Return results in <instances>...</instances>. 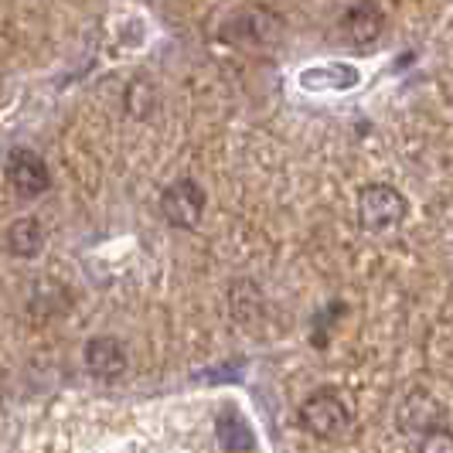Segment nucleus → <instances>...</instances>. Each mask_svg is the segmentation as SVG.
I'll return each mask as SVG.
<instances>
[{
	"label": "nucleus",
	"mask_w": 453,
	"mask_h": 453,
	"mask_svg": "<svg viewBox=\"0 0 453 453\" xmlns=\"http://www.w3.org/2000/svg\"><path fill=\"white\" fill-rule=\"evenodd\" d=\"M300 426L318 440H338L351 426V409L334 388H320L303 399L300 406Z\"/></svg>",
	"instance_id": "obj_1"
},
{
	"label": "nucleus",
	"mask_w": 453,
	"mask_h": 453,
	"mask_svg": "<svg viewBox=\"0 0 453 453\" xmlns=\"http://www.w3.org/2000/svg\"><path fill=\"white\" fill-rule=\"evenodd\" d=\"M409 211V202L392 184H368L358 195V226L365 232H386L395 228Z\"/></svg>",
	"instance_id": "obj_2"
},
{
	"label": "nucleus",
	"mask_w": 453,
	"mask_h": 453,
	"mask_svg": "<svg viewBox=\"0 0 453 453\" xmlns=\"http://www.w3.org/2000/svg\"><path fill=\"white\" fill-rule=\"evenodd\" d=\"M204 204H208V195H204L202 184L191 181V178H181V181H174L160 195V215H164L167 226L195 228L202 222Z\"/></svg>",
	"instance_id": "obj_3"
},
{
	"label": "nucleus",
	"mask_w": 453,
	"mask_h": 453,
	"mask_svg": "<svg viewBox=\"0 0 453 453\" xmlns=\"http://www.w3.org/2000/svg\"><path fill=\"white\" fill-rule=\"evenodd\" d=\"M440 426H447V412L440 409V403L423 388L409 392L403 399V406H399V430L406 433L409 440L419 443L426 433L440 430Z\"/></svg>",
	"instance_id": "obj_4"
},
{
	"label": "nucleus",
	"mask_w": 453,
	"mask_h": 453,
	"mask_svg": "<svg viewBox=\"0 0 453 453\" xmlns=\"http://www.w3.org/2000/svg\"><path fill=\"white\" fill-rule=\"evenodd\" d=\"M7 181L11 188L24 195V198H38V195H45L48 191V167L45 160L38 157L35 150H11V157H7Z\"/></svg>",
	"instance_id": "obj_5"
},
{
	"label": "nucleus",
	"mask_w": 453,
	"mask_h": 453,
	"mask_svg": "<svg viewBox=\"0 0 453 453\" xmlns=\"http://www.w3.org/2000/svg\"><path fill=\"white\" fill-rule=\"evenodd\" d=\"M127 365H130V358H127L123 341L103 334V338H92L86 344V368H89L96 379L113 382V379H119L127 372Z\"/></svg>",
	"instance_id": "obj_6"
},
{
	"label": "nucleus",
	"mask_w": 453,
	"mask_h": 453,
	"mask_svg": "<svg viewBox=\"0 0 453 453\" xmlns=\"http://www.w3.org/2000/svg\"><path fill=\"white\" fill-rule=\"evenodd\" d=\"M382 27H386V14H382V7H375L372 0H358V4L348 7L344 18H341V31H344V38H348L351 45H372V42L382 35Z\"/></svg>",
	"instance_id": "obj_7"
},
{
	"label": "nucleus",
	"mask_w": 453,
	"mask_h": 453,
	"mask_svg": "<svg viewBox=\"0 0 453 453\" xmlns=\"http://www.w3.org/2000/svg\"><path fill=\"white\" fill-rule=\"evenodd\" d=\"M45 246V228L38 219H18L14 226L7 228V252L11 256H21V259H31L38 256Z\"/></svg>",
	"instance_id": "obj_8"
},
{
	"label": "nucleus",
	"mask_w": 453,
	"mask_h": 453,
	"mask_svg": "<svg viewBox=\"0 0 453 453\" xmlns=\"http://www.w3.org/2000/svg\"><path fill=\"white\" fill-rule=\"evenodd\" d=\"M219 430H222V443H226V450H252V436H246V423L232 412V409H226L222 412V419H219Z\"/></svg>",
	"instance_id": "obj_9"
},
{
	"label": "nucleus",
	"mask_w": 453,
	"mask_h": 453,
	"mask_svg": "<svg viewBox=\"0 0 453 453\" xmlns=\"http://www.w3.org/2000/svg\"><path fill=\"white\" fill-rule=\"evenodd\" d=\"M416 450L419 453H453V430L440 426V430L426 433V436L416 443Z\"/></svg>",
	"instance_id": "obj_10"
}]
</instances>
